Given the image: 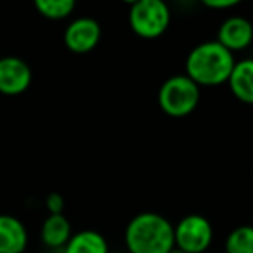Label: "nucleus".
<instances>
[{"instance_id": "1", "label": "nucleus", "mask_w": 253, "mask_h": 253, "mask_svg": "<svg viewBox=\"0 0 253 253\" xmlns=\"http://www.w3.org/2000/svg\"><path fill=\"white\" fill-rule=\"evenodd\" d=\"M236 59L234 53L224 48L217 40H207L193 47L186 57L184 71L200 88L226 84Z\"/></svg>"}, {"instance_id": "2", "label": "nucleus", "mask_w": 253, "mask_h": 253, "mask_svg": "<svg viewBox=\"0 0 253 253\" xmlns=\"http://www.w3.org/2000/svg\"><path fill=\"white\" fill-rule=\"evenodd\" d=\"M127 253H169L174 248V224L157 212H141L124 231Z\"/></svg>"}, {"instance_id": "3", "label": "nucleus", "mask_w": 253, "mask_h": 253, "mask_svg": "<svg viewBox=\"0 0 253 253\" xmlns=\"http://www.w3.org/2000/svg\"><path fill=\"white\" fill-rule=\"evenodd\" d=\"M202 98V88L186 74L167 78L159 88V107L166 116L181 119L195 112Z\"/></svg>"}, {"instance_id": "4", "label": "nucleus", "mask_w": 253, "mask_h": 253, "mask_svg": "<svg viewBox=\"0 0 253 253\" xmlns=\"http://www.w3.org/2000/svg\"><path fill=\"white\" fill-rule=\"evenodd\" d=\"M170 9L166 0H140L129 7L127 21L133 33L145 40L160 38L170 24Z\"/></svg>"}, {"instance_id": "5", "label": "nucleus", "mask_w": 253, "mask_h": 253, "mask_svg": "<svg viewBox=\"0 0 253 253\" xmlns=\"http://www.w3.org/2000/svg\"><path fill=\"white\" fill-rule=\"evenodd\" d=\"M213 226L200 213L184 215L174 226V247L186 253H205L212 247Z\"/></svg>"}, {"instance_id": "6", "label": "nucleus", "mask_w": 253, "mask_h": 253, "mask_svg": "<svg viewBox=\"0 0 253 253\" xmlns=\"http://www.w3.org/2000/svg\"><path fill=\"white\" fill-rule=\"evenodd\" d=\"M102 38V26L93 17L73 19L64 30V45L69 52L84 55L91 52Z\"/></svg>"}, {"instance_id": "7", "label": "nucleus", "mask_w": 253, "mask_h": 253, "mask_svg": "<svg viewBox=\"0 0 253 253\" xmlns=\"http://www.w3.org/2000/svg\"><path fill=\"white\" fill-rule=\"evenodd\" d=\"M33 73L26 60L16 55L0 59V93L5 97H17L31 86Z\"/></svg>"}, {"instance_id": "8", "label": "nucleus", "mask_w": 253, "mask_h": 253, "mask_svg": "<svg viewBox=\"0 0 253 253\" xmlns=\"http://www.w3.org/2000/svg\"><path fill=\"white\" fill-rule=\"evenodd\" d=\"M217 42L229 52L247 50L253 43V23L243 16H229L217 30Z\"/></svg>"}, {"instance_id": "9", "label": "nucleus", "mask_w": 253, "mask_h": 253, "mask_svg": "<svg viewBox=\"0 0 253 253\" xmlns=\"http://www.w3.org/2000/svg\"><path fill=\"white\" fill-rule=\"evenodd\" d=\"M28 240L23 220L10 213H0V253H24Z\"/></svg>"}, {"instance_id": "10", "label": "nucleus", "mask_w": 253, "mask_h": 253, "mask_svg": "<svg viewBox=\"0 0 253 253\" xmlns=\"http://www.w3.org/2000/svg\"><path fill=\"white\" fill-rule=\"evenodd\" d=\"M229 90L233 97L241 103L253 105V59H241L236 60L231 76L227 80Z\"/></svg>"}, {"instance_id": "11", "label": "nucleus", "mask_w": 253, "mask_h": 253, "mask_svg": "<svg viewBox=\"0 0 253 253\" xmlns=\"http://www.w3.org/2000/svg\"><path fill=\"white\" fill-rule=\"evenodd\" d=\"M73 236V227L64 213H48L42 224L40 238L48 250H60Z\"/></svg>"}, {"instance_id": "12", "label": "nucleus", "mask_w": 253, "mask_h": 253, "mask_svg": "<svg viewBox=\"0 0 253 253\" xmlns=\"http://www.w3.org/2000/svg\"><path fill=\"white\" fill-rule=\"evenodd\" d=\"M62 250L64 253H109V243L98 231L84 229L80 233H73Z\"/></svg>"}, {"instance_id": "13", "label": "nucleus", "mask_w": 253, "mask_h": 253, "mask_svg": "<svg viewBox=\"0 0 253 253\" xmlns=\"http://www.w3.org/2000/svg\"><path fill=\"white\" fill-rule=\"evenodd\" d=\"M224 253H253V226L234 227L224 241Z\"/></svg>"}, {"instance_id": "14", "label": "nucleus", "mask_w": 253, "mask_h": 253, "mask_svg": "<svg viewBox=\"0 0 253 253\" xmlns=\"http://www.w3.org/2000/svg\"><path fill=\"white\" fill-rule=\"evenodd\" d=\"M38 14L52 21L66 19L73 14L76 0H33Z\"/></svg>"}, {"instance_id": "15", "label": "nucleus", "mask_w": 253, "mask_h": 253, "mask_svg": "<svg viewBox=\"0 0 253 253\" xmlns=\"http://www.w3.org/2000/svg\"><path fill=\"white\" fill-rule=\"evenodd\" d=\"M45 207H47L48 213H64V207H66V202H64V197L60 193H48V197L45 198Z\"/></svg>"}, {"instance_id": "16", "label": "nucleus", "mask_w": 253, "mask_h": 253, "mask_svg": "<svg viewBox=\"0 0 253 253\" xmlns=\"http://www.w3.org/2000/svg\"><path fill=\"white\" fill-rule=\"evenodd\" d=\"M202 5L209 7V9L224 10V9H233V7L240 5L243 0H198Z\"/></svg>"}, {"instance_id": "17", "label": "nucleus", "mask_w": 253, "mask_h": 253, "mask_svg": "<svg viewBox=\"0 0 253 253\" xmlns=\"http://www.w3.org/2000/svg\"><path fill=\"white\" fill-rule=\"evenodd\" d=\"M121 2H124V3H127V5H134L136 2H140V0H121Z\"/></svg>"}, {"instance_id": "18", "label": "nucleus", "mask_w": 253, "mask_h": 253, "mask_svg": "<svg viewBox=\"0 0 253 253\" xmlns=\"http://www.w3.org/2000/svg\"><path fill=\"white\" fill-rule=\"evenodd\" d=\"M169 253H186V252H183V250H179V248H176V247H174L172 250H170Z\"/></svg>"}, {"instance_id": "19", "label": "nucleus", "mask_w": 253, "mask_h": 253, "mask_svg": "<svg viewBox=\"0 0 253 253\" xmlns=\"http://www.w3.org/2000/svg\"><path fill=\"white\" fill-rule=\"evenodd\" d=\"M48 252H50V253H64L62 248H60V250H48Z\"/></svg>"}, {"instance_id": "20", "label": "nucleus", "mask_w": 253, "mask_h": 253, "mask_svg": "<svg viewBox=\"0 0 253 253\" xmlns=\"http://www.w3.org/2000/svg\"><path fill=\"white\" fill-rule=\"evenodd\" d=\"M205 253H213V252H205Z\"/></svg>"}, {"instance_id": "21", "label": "nucleus", "mask_w": 253, "mask_h": 253, "mask_svg": "<svg viewBox=\"0 0 253 253\" xmlns=\"http://www.w3.org/2000/svg\"><path fill=\"white\" fill-rule=\"evenodd\" d=\"M24 253H26V252H24Z\"/></svg>"}]
</instances>
